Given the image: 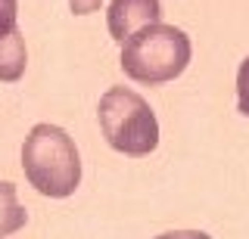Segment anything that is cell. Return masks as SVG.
<instances>
[{"label":"cell","instance_id":"2","mask_svg":"<svg viewBox=\"0 0 249 239\" xmlns=\"http://www.w3.org/2000/svg\"><path fill=\"white\" fill-rule=\"evenodd\" d=\"M22 171L41 196L69 199L81 183V156L75 140L56 125H35L22 143Z\"/></svg>","mask_w":249,"mask_h":239},{"label":"cell","instance_id":"1","mask_svg":"<svg viewBox=\"0 0 249 239\" xmlns=\"http://www.w3.org/2000/svg\"><path fill=\"white\" fill-rule=\"evenodd\" d=\"M190 56H193V44L184 28L153 22L131 37H124L119 65L131 81L159 87V84H168L178 75H184V68L190 65Z\"/></svg>","mask_w":249,"mask_h":239},{"label":"cell","instance_id":"10","mask_svg":"<svg viewBox=\"0 0 249 239\" xmlns=\"http://www.w3.org/2000/svg\"><path fill=\"white\" fill-rule=\"evenodd\" d=\"M156 239H212V236L202 233V230H171V233H162Z\"/></svg>","mask_w":249,"mask_h":239},{"label":"cell","instance_id":"4","mask_svg":"<svg viewBox=\"0 0 249 239\" xmlns=\"http://www.w3.org/2000/svg\"><path fill=\"white\" fill-rule=\"evenodd\" d=\"M162 19V0H109L106 10V25L112 41L124 44V37L140 32L143 25Z\"/></svg>","mask_w":249,"mask_h":239},{"label":"cell","instance_id":"9","mask_svg":"<svg viewBox=\"0 0 249 239\" xmlns=\"http://www.w3.org/2000/svg\"><path fill=\"white\" fill-rule=\"evenodd\" d=\"M100 3H103V0H69V10H72L75 16H90V13L100 10Z\"/></svg>","mask_w":249,"mask_h":239},{"label":"cell","instance_id":"8","mask_svg":"<svg viewBox=\"0 0 249 239\" xmlns=\"http://www.w3.org/2000/svg\"><path fill=\"white\" fill-rule=\"evenodd\" d=\"M19 28V0H0V37Z\"/></svg>","mask_w":249,"mask_h":239},{"label":"cell","instance_id":"6","mask_svg":"<svg viewBox=\"0 0 249 239\" xmlns=\"http://www.w3.org/2000/svg\"><path fill=\"white\" fill-rule=\"evenodd\" d=\"M28 221V211L16 199V187L10 180H0V239L19 233Z\"/></svg>","mask_w":249,"mask_h":239},{"label":"cell","instance_id":"3","mask_svg":"<svg viewBox=\"0 0 249 239\" xmlns=\"http://www.w3.org/2000/svg\"><path fill=\"white\" fill-rule=\"evenodd\" d=\"M100 130L115 152L143 159L159 146V121L143 96L131 87H109L97 106Z\"/></svg>","mask_w":249,"mask_h":239},{"label":"cell","instance_id":"5","mask_svg":"<svg viewBox=\"0 0 249 239\" xmlns=\"http://www.w3.org/2000/svg\"><path fill=\"white\" fill-rule=\"evenodd\" d=\"M25 65H28L25 37H22V28H16L13 34L0 37V81L16 84L22 75H25Z\"/></svg>","mask_w":249,"mask_h":239},{"label":"cell","instance_id":"7","mask_svg":"<svg viewBox=\"0 0 249 239\" xmlns=\"http://www.w3.org/2000/svg\"><path fill=\"white\" fill-rule=\"evenodd\" d=\"M237 109L249 118V56L237 68Z\"/></svg>","mask_w":249,"mask_h":239}]
</instances>
